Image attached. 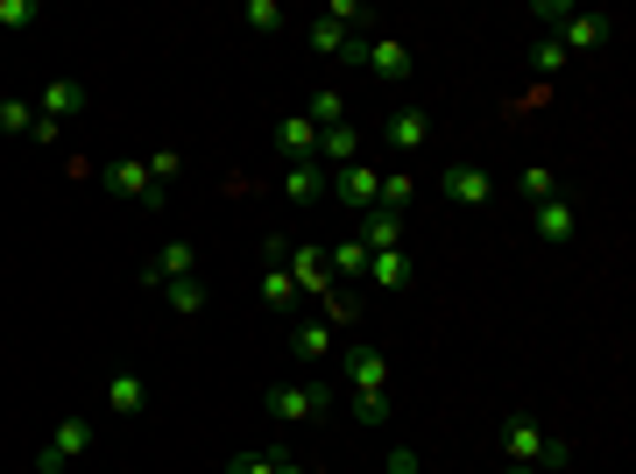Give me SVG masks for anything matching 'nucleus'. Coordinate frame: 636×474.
<instances>
[{
	"label": "nucleus",
	"mask_w": 636,
	"mask_h": 474,
	"mask_svg": "<svg viewBox=\"0 0 636 474\" xmlns=\"http://www.w3.org/2000/svg\"><path fill=\"white\" fill-rule=\"evenodd\" d=\"M503 453H509L516 467H537V474L566 461V446H558V440H552V432L537 425V418H509V425H503Z\"/></svg>",
	"instance_id": "1"
},
{
	"label": "nucleus",
	"mask_w": 636,
	"mask_h": 474,
	"mask_svg": "<svg viewBox=\"0 0 636 474\" xmlns=\"http://www.w3.org/2000/svg\"><path fill=\"white\" fill-rule=\"evenodd\" d=\"M340 404L333 383H276L269 390V418H325Z\"/></svg>",
	"instance_id": "2"
},
{
	"label": "nucleus",
	"mask_w": 636,
	"mask_h": 474,
	"mask_svg": "<svg viewBox=\"0 0 636 474\" xmlns=\"http://www.w3.org/2000/svg\"><path fill=\"white\" fill-rule=\"evenodd\" d=\"M85 453H92V418H64V425H57V440L36 453V467H43V474H64L71 461H85Z\"/></svg>",
	"instance_id": "3"
},
{
	"label": "nucleus",
	"mask_w": 636,
	"mask_h": 474,
	"mask_svg": "<svg viewBox=\"0 0 636 474\" xmlns=\"http://www.w3.org/2000/svg\"><path fill=\"white\" fill-rule=\"evenodd\" d=\"M346 390L354 396H390V354L382 347H346Z\"/></svg>",
	"instance_id": "4"
},
{
	"label": "nucleus",
	"mask_w": 636,
	"mask_h": 474,
	"mask_svg": "<svg viewBox=\"0 0 636 474\" xmlns=\"http://www.w3.org/2000/svg\"><path fill=\"white\" fill-rule=\"evenodd\" d=\"M333 192L354 205V213H375V192H382V170L375 163H346V170H333Z\"/></svg>",
	"instance_id": "5"
},
{
	"label": "nucleus",
	"mask_w": 636,
	"mask_h": 474,
	"mask_svg": "<svg viewBox=\"0 0 636 474\" xmlns=\"http://www.w3.org/2000/svg\"><path fill=\"white\" fill-rule=\"evenodd\" d=\"M283 270H291L297 297H304V291H312V297L333 291V262H325V249H291V255H283Z\"/></svg>",
	"instance_id": "6"
},
{
	"label": "nucleus",
	"mask_w": 636,
	"mask_h": 474,
	"mask_svg": "<svg viewBox=\"0 0 636 474\" xmlns=\"http://www.w3.org/2000/svg\"><path fill=\"white\" fill-rule=\"evenodd\" d=\"M107 192L142 199V205H163V184L149 178V163H107Z\"/></svg>",
	"instance_id": "7"
},
{
	"label": "nucleus",
	"mask_w": 636,
	"mask_h": 474,
	"mask_svg": "<svg viewBox=\"0 0 636 474\" xmlns=\"http://www.w3.org/2000/svg\"><path fill=\"white\" fill-rule=\"evenodd\" d=\"M608 36H615V22H608V14H594V8H573V22L558 29V43H566V57H573V50H602Z\"/></svg>",
	"instance_id": "8"
},
{
	"label": "nucleus",
	"mask_w": 636,
	"mask_h": 474,
	"mask_svg": "<svg viewBox=\"0 0 636 474\" xmlns=\"http://www.w3.org/2000/svg\"><path fill=\"white\" fill-rule=\"evenodd\" d=\"M446 199H460V205H488L495 199V178L481 163H446Z\"/></svg>",
	"instance_id": "9"
},
{
	"label": "nucleus",
	"mask_w": 636,
	"mask_h": 474,
	"mask_svg": "<svg viewBox=\"0 0 636 474\" xmlns=\"http://www.w3.org/2000/svg\"><path fill=\"white\" fill-rule=\"evenodd\" d=\"M319 163H325V178H333V170H346V163H361V135L354 128H319Z\"/></svg>",
	"instance_id": "10"
},
{
	"label": "nucleus",
	"mask_w": 636,
	"mask_h": 474,
	"mask_svg": "<svg viewBox=\"0 0 636 474\" xmlns=\"http://www.w3.org/2000/svg\"><path fill=\"white\" fill-rule=\"evenodd\" d=\"M325 184H333V178H325V163H319V157H304V163L283 170V199H297V205L325 199Z\"/></svg>",
	"instance_id": "11"
},
{
	"label": "nucleus",
	"mask_w": 636,
	"mask_h": 474,
	"mask_svg": "<svg viewBox=\"0 0 636 474\" xmlns=\"http://www.w3.org/2000/svg\"><path fill=\"white\" fill-rule=\"evenodd\" d=\"M382 135H390L396 149H424V142H432V113H424V107H396Z\"/></svg>",
	"instance_id": "12"
},
{
	"label": "nucleus",
	"mask_w": 636,
	"mask_h": 474,
	"mask_svg": "<svg viewBox=\"0 0 636 474\" xmlns=\"http://www.w3.org/2000/svg\"><path fill=\"white\" fill-rule=\"evenodd\" d=\"M191 262H199L191 241H163V249L149 255V283H178V276H191Z\"/></svg>",
	"instance_id": "13"
},
{
	"label": "nucleus",
	"mask_w": 636,
	"mask_h": 474,
	"mask_svg": "<svg viewBox=\"0 0 636 474\" xmlns=\"http://www.w3.org/2000/svg\"><path fill=\"white\" fill-rule=\"evenodd\" d=\"M361 64H375L382 79H411V50H403L396 36H375V43H361Z\"/></svg>",
	"instance_id": "14"
},
{
	"label": "nucleus",
	"mask_w": 636,
	"mask_h": 474,
	"mask_svg": "<svg viewBox=\"0 0 636 474\" xmlns=\"http://www.w3.org/2000/svg\"><path fill=\"white\" fill-rule=\"evenodd\" d=\"M71 113H85V85L79 79H50L43 85V121H71Z\"/></svg>",
	"instance_id": "15"
},
{
	"label": "nucleus",
	"mask_w": 636,
	"mask_h": 474,
	"mask_svg": "<svg viewBox=\"0 0 636 474\" xmlns=\"http://www.w3.org/2000/svg\"><path fill=\"white\" fill-rule=\"evenodd\" d=\"M354 241H369V255L375 249H403V213H382V205H375V213H361V234Z\"/></svg>",
	"instance_id": "16"
},
{
	"label": "nucleus",
	"mask_w": 636,
	"mask_h": 474,
	"mask_svg": "<svg viewBox=\"0 0 636 474\" xmlns=\"http://www.w3.org/2000/svg\"><path fill=\"white\" fill-rule=\"evenodd\" d=\"M369 283H375V291H403V283H411V255H403V249H375L369 255Z\"/></svg>",
	"instance_id": "17"
},
{
	"label": "nucleus",
	"mask_w": 636,
	"mask_h": 474,
	"mask_svg": "<svg viewBox=\"0 0 636 474\" xmlns=\"http://www.w3.org/2000/svg\"><path fill=\"white\" fill-rule=\"evenodd\" d=\"M312 50H319V57H361V36L340 29L333 14H319V22H312Z\"/></svg>",
	"instance_id": "18"
},
{
	"label": "nucleus",
	"mask_w": 636,
	"mask_h": 474,
	"mask_svg": "<svg viewBox=\"0 0 636 474\" xmlns=\"http://www.w3.org/2000/svg\"><path fill=\"white\" fill-rule=\"evenodd\" d=\"M276 142L291 149V163H304V157H319V128L304 121V113H283V121H276Z\"/></svg>",
	"instance_id": "19"
},
{
	"label": "nucleus",
	"mask_w": 636,
	"mask_h": 474,
	"mask_svg": "<svg viewBox=\"0 0 636 474\" xmlns=\"http://www.w3.org/2000/svg\"><path fill=\"white\" fill-rule=\"evenodd\" d=\"M107 404L121 411V418H134V411L149 404V383H142V375H128V369H121V375H113V383H107Z\"/></svg>",
	"instance_id": "20"
},
{
	"label": "nucleus",
	"mask_w": 636,
	"mask_h": 474,
	"mask_svg": "<svg viewBox=\"0 0 636 474\" xmlns=\"http://www.w3.org/2000/svg\"><path fill=\"white\" fill-rule=\"evenodd\" d=\"M319 319H325V326H333V333H346V326H354V319H361L354 291H346V283H333V291L319 297Z\"/></svg>",
	"instance_id": "21"
},
{
	"label": "nucleus",
	"mask_w": 636,
	"mask_h": 474,
	"mask_svg": "<svg viewBox=\"0 0 636 474\" xmlns=\"http://www.w3.org/2000/svg\"><path fill=\"white\" fill-rule=\"evenodd\" d=\"M411 199H417V178H411V170H382V192H375L382 213H403Z\"/></svg>",
	"instance_id": "22"
},
{
	"label": "nucleus",
	"mask_w": 636,
	"mask_h": 474,
	"mask_svg": "<svg viewBox=\"0 0 636 474\" xmlns=\"http://www.w3.org/2000/svg\"><path fill=\"white\" fill-rule=\"evenodd\" d=\"M573 226H581V220H573L566 199H545V205H537V234H545V241H573Z\"/></svg>",
	"instance_id": "23"
},
{
	"label": "nucleus",
	"mask_w": 636,
	"mask_h": 474,
	"mask_svg": "<svg viewBox=\"0 0 636 474\" xmlns=\"http://www.w3.org/2000/svg\"><path fill=\"white\" fill-rule=\"evenodd\" d=\"M325 262H333V283L369 276V241H340V249H325Z\"/></svg>",
	"instance_id": "24"
},
{
	"label": "nucleus",
	"mask_w": 636,
	"mask_h": 474,
	"mask_svg": "<svg viewBox=\"0 0 636 474\" xmlns=\"http://www.w3.org/2000/svg\"><path fill=\"white\" fill-rule=\"evenodd\" d=\"M262 305H276V312L297 305V283H291V270H283V262H269V270H262Z\"/></svg>",
	"instance_id": "25"
},
{
	"label": "nucleus",
	"mask_w": 636,
	"mask_h": 474,
	"mask_svg": "<svg viewBox=\"0 0 636 474\" xmlns=\"http://www.w3.org/2000/svg\"><path fill=\"white\" fill-rule=\"evenodd\" d=\"M333 326H325V319H304V326H297V354H304V362H325V354H333Z\"/></svg>",
	"instance_id": "26"
},
{
	"label": "nucleus",
	"mask_w": 636,
	"mask_h": 474,
	"mask_svg": "<svg viewBox=\"0 0 636 474\" xmlns=\"http://www.w3.org/2000/svg\"><path fill=\"white\" fill-rule=\"evenodd\" d=\"M516 192H524L531 205H545V199H558V170H552V163H531L524 178H516Z\"/></svg>",
	"instance_id": "27"
},
{
	"label": "nucleus",
	"mask_w": 636,
	"mask_h": 474,
	"mask_svg": "<svg viewBox=\"0 0 636 474\" xmlns=\"http://www.w3.org/2000/svg\"><path fill=\"white\" fill-rule=\"evenodd\" d=\"M170 312L199 319V312H205V283H199V276H178V283H170Z\"/></svg>",
	"instance_id": "28"
},
{
	"label": "nucleus",
	"mask_w": 636,
	"mask_h": 474,
	"mask_svg": "<svg viewBox=\"0 0 636 474\" xmlns=\"http://www.w3.org/2000/svg\"><path fill=\"white\" fill-rule=\"evenodd\" d=\"M531 71L558 79V71H566V43H558V36H537V43H531Z\"/></svg>",
	"instance_id": "29"
},
{
	"label": "nucleus",
	"mask_w": 636,
	"mask_h": 474,
	"mask_svg": "<svg viewBox=\"0 0 636 474\" xmlns=\"http://www.w3.org/2000/svg\"><path fill=\"white\" fill-rule=\"evenodd\" d=\"M304 121H312V128H340V121H346L340 92H333V85H325V92H312V107H304Z\"/></svg>",
	"instance_id": "30"
},
{
	"label": "nucleus",
	"mask_w": 636,
	"mask_h": 474,
	"mask_svg": "<svg viewBox=\"0 0 636 474\" xmlns=\"http://www.w3.org/2000/svg\"><path fill=\"white\" fill-rule=\"evenodd\" d=\"M36 121H43L36 107H22V100H0V128H8V135H36Z\"/></svg>",
	"instance_id": "31"
},
{
	"label": "nucleus",
	"mask_w": 636,
	"mask_h": 474,
	"mask_svg": "<svg viewBox=\"0 0 636 474\" xmlns=\"http://www.w3.org/2000/svg\"><path fill=\"white\" fill-rule=\"evenodd\" d=\"M248 29H255V36H269V29H283V8H276V0H248Z\"/></svg>",
	"instance_id": "32"
},
{
	"label": "nucleus",
	"mask_w": 636,
	"mask_h": 474,
	"mask_svg": "<svg viewBox=\"0 0 636 474\" xmlns=\"http://www.w3.org/2000/svg\"><path fill=\"white\" fill-rule=\"evenodd\" d=\"M283 453H241V461H226V474H276Z\"/></svg>",
	"instance_id": "33"
},
{
	"label": "nucleus",
	"mask_w": 636,
	"mask_h": 474,
	"mask_svg": "<svg viewBox=\"0 0 636 474\" xmlns=\"http://www.w3.org/2000/svg\"><path fill=\"white\" fill-rule=\"evenodd\" d=\"M531 14H537V29H545V36H558V29H566V22H573V8H558V0H537V8H531Z\"/></svg>",
	"instance_id": "34"
},
{
	"label": "nucleus",
	"mask_w": 636,
	"mask_h": 474,
	"mask_svg": "<svg viewBox=\"0 0 636 474\" xmlns=\"http://www.w3.org/2000/svg\"><path fill=\"white\" fill-rule=\"evenodd\" d=\"M36 22V0H0V29H29Z\"/></svg>",
	"instance_id": "35"
},
{
	"label": "nucleus",
	"mask_w": 636,
	"mask_h": 474,
	"mask_svg": "<svg viewBox=\"0 0 636 474\" xmlns=\"http://www.w3.org/2000/svg\"><path fill=\"white\" fill-rule=\"evenodd\" d=\"M325 14H333L340 29H354V22H375V8H361V0H333V8H325Z\"/></svg>",
	"instance_id": "36"
},
{
	"label": "nucleus",
	"mask_w": 636,
	"mask_h": 474,
	"mask_svg": "<svg viewBox=\"0 0 636 474\" xmlns=\"http://www.w3.org/2000/svg\"><path fill=\"white\" fill-rule=\"evenodd\" d=\"M354 418L361 425H382V418H390V396H354Z\"/></svg>",
	"instance_id": "37"
},
{
	"label": "nucleus",
	"mask_w": 636,
	"mask_h": 474,
	"mask_svg": "<svg viewBox=\"0 0 636 474\" xmlns=\"http://www.w3.org/2000/svg\"><path fill=\"white\" fill-rule=\"evenodd\" d=\"M142 163H149V178H157V184L178 178V157H170V149H157V157H142Z\"/></svg>",
	"instance_id": "38"
},
{
	"label": "nucleus",
	"mask_w": 636,
	"mask_h": 474,
	"mask_svg": "<svg viewBox=\"0 0 636 474\" xmlns=\"http://www.w3.org/2000/svg\"><path fill=\"white\" fill-rule=\"evenodd\" d=\"M390 474H417V453H411V446H396V453H390Z\"/></svg>",
	"instance_id": "39"
},
{
	"label": "nucleus",
	"mask_w": 636,
	"mask_h": 474,
	"mask_svg": "<svg viewBox=\"0 0 636 474\" xmlns=\"http://www.w3.org/2000/svg\"><path fill=\"white\" fill-rule=\"evenodd\" d=\"M503 474H537V467H516V461H509V467H503Z\"/></svg>",
	"instance_id": "40"
}]
</instances>
